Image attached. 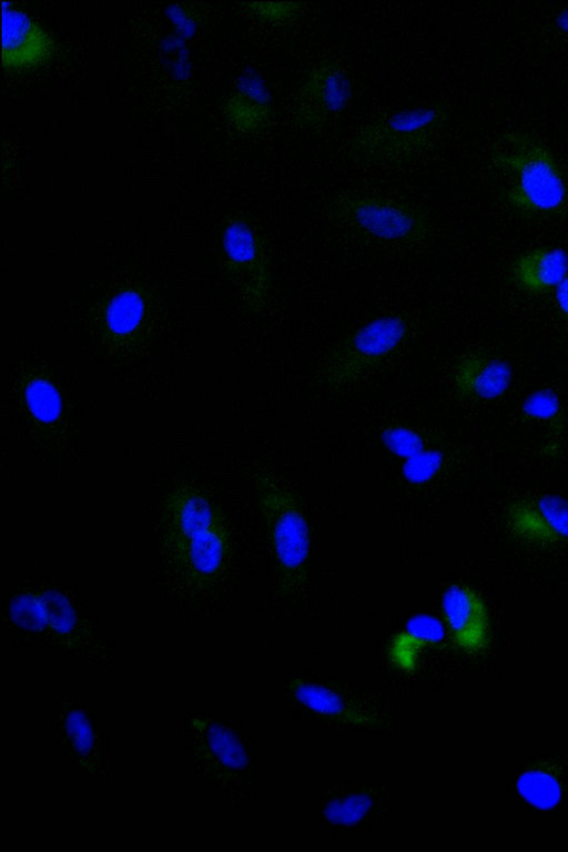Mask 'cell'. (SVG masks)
Returning a JSON list of instances; mask_svg holds the SVG:
<instances>
[{
  "mask_svg": "<svg viewBox=\"0 0 568 852\" xmlns=\"http://www.w3.org/2000/svg\"><path fill=\"white\" fill-rule=\"evenodd\" d=\"M324 216L343 234L393 251L419 247L432 233V222L422 207L366 191L338 192L326 203Z\"/></svg>",
  "mask_w": 568,
  "mask_h": 852,
  "instance_id": "obj_1",
  "label": "cell"
},
{
  "mask_svg": "<svg viewBox=\"0 0 568 852\" xmlns=\"http://www.w3.org/2000/svg\"><path fill=\"white\" fill-rule=\"evenodd\" d=\"M491 161L509 180L504 193L507 205L525 216L560 212L566 205L567 185L552 151L521 131H509L498 141Z\"/></svg>",
  "mask_w": 568,
  "mask_h": 852,
  "instance_id": "obj_2",
  "label": "cell"
},
{
  "mask_svg": "<svg viewBox=\"0 0 568 852\" xmlns=\"http://www.w3.org/2000/svg\"><path fill=\"white\" fill-rule=\"evenodd\" d=\"M447 121V109L438 103L384 114L354 133L346 144V154L359 165H407L436 148Z\"/></svg>",
  "mask_w": 568,
  "mask_h": 852,
  "instance_id": "obj_3",
  "label": "cell"
},
{
  "mask_svg": "<svg viewBox=\"0 0 568 852\" xmlns=\"http://www.w3.org/2000/svg\"><path fill=\"white\" fill-rule=\"evenodd\" d=\"M256 490L281 586L286 591H296L308 576L311 531L307 519L296 496L276 478L260 475Z\"/></svg>",
  "mask_w": 568,
  "mask_h": 852,
  "instance_id": "obj_4",
  "label": "cell"
},
{
  "mask_svg": "<svg viewBox=\"0 0 568 852\" xmlns=\"http://www.w3.org/2000/svg\"><path fill=\"white\" fill-rule=\"evenodd\" d=\"M408 332V321L399 314L368 321L331 351L318 371L317 382L329 389L361 382L402 347Z\"/></svg>",
  "mask_w": 568,
  "mask_h": 852,
  "instance_id": "obj_5",
  "label": "cell"
},
{
  "mask_svg": "<svg viewBox=\"0 0 568 852\" xmlns=\"http://www.w3.org/2000/svg\"><path fill=\"white\" fill-rule=\"evenodd\" d=\"M353 87L344 65L327 58L313 64L303 77L292 105V123L317 132L329 126L349 105Z\"/></svg>",
  "mask_w": 568,
  "mask_h": 852,
  "instance_id": "obj_6",
  "label": "cell"
},
{
  "mask_svg": "<svg viewBox=\"0 0 568 852\" xmlns=\"http://www.w3.org/2000/svg\"><path fill=\"white\" fill-rule=\"evenodd\" d=\"M230 272L252 313L266 311L271 301L272 275L266 245L245 220L231 221L223 237Z\"/></svg>",
  "mask_w": 568,
  "mask_h": 852,
  "instance_id": "obj_7",
  "label": "cell"
},
{
  "mask_svg": "<svg viewBox=\"0 0 568 852\" xmlns=\"http://www.w3.org/2000/svg\"><path fill=\"white\" fill-rule=\"evenodd\" d=\"M505 521L510 534L528 545L568 542V499L557 494L517 499L508 505Z\"/></svg>",
  "mask_w": 568,
  "mask_h": 852,
  "instance_id": "obj_8",
  "label": "cell"
},
{
  "mask_svg": "<svg viewBox=\"0 0 568 852\" xmlns=\"http://www.w3.org/2000/svg\"><path fill=\"white\" fill-rule=\"evenodd\" d=\"M442 612L457 648L469 655L488 648L490 617L477 590L464 584L448 586L442 596Z\"/></svg>",
  "mask_w": 568,
  "mask_h": 852,
  "instance_id": "obj_9",
  "label": "cell"
},
{
  "mask_svg": "<svg viewBox=\"0 0 568 852\" xmlns=\"http://www.w3.org/2000/svg\"><path fill=\"white\" fill-rule=\"evenodd\" d=\"M54 52L50 33L22 10L2 2V64L28 68L47 61Z\"/></svg>",
  "mask_w": 568,
  "mask_h": 852,
  "instance_id": "obj_10",
  "label": "cell"
},
{
  "mask_svg": "<svg viewBox=\"0 0 568 852\" xmlns=\"http://www.w3.org/2000/svg\"><path fill=\"white\" fill-rule=\"evenodd\" d=\"M513 381V369L504 358L485 351L462 355L452 371L453 388L459 397L493 400L501 397Z\"/></svg>",
  "mask_w": 568,
  "mask_h": 852,
  "instance_id": "obj_11",
  "label": "cell"
},
{
  "mask_svg": "<svg viewBox=\"0 0 568 852\" xmlns=\"http://www.w3.org/2000/svg\"><path fill=\"white\" fill-rule=\"evenodd\" d=\"M224 114L239 133L253 135L265 131L273 121L272 95L262 77L254 72L243 73L227 98Z\"/></svg>",
  "mask_w": 568,
  "mask_h": 852,
  "instance_id": "obj_12",
  "label": "cell"
},
{
  "mask_svg": "<svg viewBox=\"0 0 568 852\" xmlns=\"http://www.w3.org/2000/svg\"><path fill=\"white\" fill-rule=\"evenodd\" d=\"M181 572L192 582L203 584L224 567L229 537L222 523L190 539L170 545Z\"/></svg>",
  "mask_w": 568,
  "mask_h": 852,
  "instance_id": "obj_13",
  "label": "cell"
},
{
  "mask_svg": "<svg viewBox=\"0 0 568 852\" xmlns=\"http://www.w3.org/2000/svg\"><path fill=\"white\" fill-rule=\"evenodd\" d=\"M567 275L568 253L561 247H534L519 254L510 266L515 284L529 294L555 290Z\"/></svg>",
  "mask_w": 568,
  "mask_h": 852,
  "instance_id": "obj_14",
  "label": "cell"
},
{
  "mask_svg": "<svg viewBox=\"0 0 568 852\" xmlns=\"http://www.w3.org/2000/svg\"><path fill=\"white\" fill-rule=\"evenodd\" d=\"M169 544L200 535L222 523L210 500L195 488L179 487L166 503Z\"/></svg>",
  "mask_w": 568,
  "mask_h": 852,
  "instance_id": "obj_15",
  "label": "cell"
},
{
  "mask_svg": "<svg viewBox=\"0 0 568 852\" xmlns=\"http://www.w3.org/2000/svg\"><path fill=\"white\" fill-rule=\"evenodd\" d=\"M444 637V627L436 617L417 613L392 637L387 648L388 660L396 669L412 673L418 666L422 652L442 642Z\"/></svg>",
  "mask_w": 568,
  "mask_h": 852,
  "instance_id": "obj_16",
  "label": "cell"
},
{
  "mask_svg": "<svg viewBox=\"0 0 568 852\" xmlns=\"http://www.w3.org/2000/svg\"><path fill=\"white\" fill-rule=\"evenodd\" d=\"M291 689L302 706L325 718L356 726H369L374 721L352 708L338 692L321 683L296 680Z\"/></svg>",
  "mask_w": 568,
  "mask_h": 852,
  "instance_id": "obj_17",
  "label": "cell"
},
{
  "mask_svg": "<svg viewBox=\"0 0 568 852\" xmlns=\"http://www.w3.org/2000/svg\"><path fill=\"white\" fill-rule=\"evenodd\" d=\"M517 789L526 801L538 809H551L561 798L558 778L542 768H532L521 773Z\"/></svg>",
  "mask_w": 568,
  "mask_h": 852,
  "instance_id": "obj_18",
  "label": "cell"
},
{
  "mask_svg": "<svg viewBox=\"0 0 568 852\" xmlns=\"http://www.w3.org/2000/svg\"><path fill=\"white\" fill-rule=\"evenodd\" d=\"M143 315L141 296L133 291H125L115 296L106 310V325L116 336H125L140 324Z\"/></svg>",
  "mask_w": 568,
  "mask_h": 852,
  "instance_id": "obj_19",
  "label": "cell"
},
{
  "mask_svg": "<svg viewBox=\"0 0 568 852\" xmlns=\"http://www.w3.org/2000/svg\"><path fill=\"white\" fill-rule=\"evenodd\" d=\"M523 415L531 420L547 424L552 429L564 426L562 407L558 395L550 388L530 393L521 404Z\"/></svg>",
  "mask_w": 568,
  "mask_h": 852,
  "instance_id": "obj_20",
  "label": "cell"
},
{
  "mask_svg": "<svg viewBox=\"0 0 568 852\" xmlns=\"http://www.w3.org/2000/svg\"><path fill=\"white\" fill-rule=\"evenodd\" d=\"M302 2L293 1H254L245 2V10L258 22L267 27H287L295 23L303 13Z\"/></svg>",
  "mask_w": 568,
  "mask_h": 852,
  "instance_id": "obj_21",
  "label": "cell"
},
{
  "mask_svg": "<svg viewBox=\"0 0 568 852\" xmlns=\"http://www.w3.org/2000/svg\"><path fill=\"white\" fill-rule=\"evenodd\" d=\"M373 799L367 793H353L331 800L324 810L325 818L334 824L351 826L361 822L372 810Z\"/></svg>",
  "mask_w": 568,
  "mask_h": 852,
  "instance_id": "obj_22",
  "label": "cell"
},
{
  "mask_svg": "<svg viewBox=\"0 0 568 852\" xmlns=\"http://www.w3.org/2000/svg\"><path fill=\"white\" fill-rule=\"evenodd\" d=\"M26 397L28 407L37 419L51 423L60 415V396L49 382L43 379L31 382L27 386Z\"/></svg>",
  "mask_w": 568,
  "mask_h": 852,
  "instance_id": "obj_23",
  "label": "cell"
},
{
  "mask_svg": "<svg viewBox=\"0 0 568 852\" xmlns=\"http://www.w3.org/2000/svg\"><path fill=\"white\" fill-rule=\"evenodd\" d=\"M11 615L19 626L29 630H40L48 623L41 598L32 595L17 597L11 606Z\"/></svg>",
  "mask_w": 568,
  "mask_h": 852,
  "instance_id": "obj_24",
  "label": "cell"
},
{
  "mask_svg": "<svg viewBox=\"0 0 568 852\" xmlns=\"http://www.w3.org/2000/svg\"><path fill=\"white\" fill-rule=\"evenodd\" d=\"M40 598L48 623L58 632H69L74 626L75 617L67 598L55 591H47Z\"/></svg>",
  "mask_w": 568,
  "mask_h": 852,
  "instance_id": "obj_25",
  "label": "cell"
},
{
  "mask_svg": "<svg viewBox=\"0 0 568 852\" xmlns=\"http://www.w3.org/2000/svg\"><path fill=\"white\" fill-rule=\"evenodd\" d=\"M215 751L222 762L239 769L246 764V753L234 736L222 730H215Z\"/></svg>",
  "mask_w": 568,
  "mask_h": 852,
  "instance_id": "obj_26",
  "label": "cell"
},
{
  "mask_svg": "<svg viewBox=\"0 0 568 852\" xmlns=\"http://www.w3.org/2000/svg\"><path fill=\"white\" fill-rule=\"evenodd\" d=\"M68 734L72 740L73 747L79 752H88L92 746V733L85 718L74 711L67 718Z\"/></svg>",
  "mask_w": 568,
  "mask_h": 852,
  "instance_id": "obj_27",
  "label": "cell"
},
{
  "mask_svg": "<svg viewBox=\"0 0 568 852\" xmlns=\"http://www.w3.org/2000/svg\"><path fill=\"white\" fill-rule=\"evenodd\" d=\"M555 302L560 313L568 318V275L555 288Z\"/></svg>",
  "mask_w": 568,
  "mask_h": 852,
  "instance_id": "obj_28",
  "label": "cell"
},
{
  "mask_svg": "<svg viewBox=\"0 0 568 852\" xmlns=\"http://www.w3.org/2000/svg\"><path fill=\"white\" fill-rule=\"evenodd\" d=\"M555 24L561 33L568 36V7L556 16Z\"/></svg>",
  "mask_w": 568,
  "mask_h": 852,
  "instance_id": "obj_29",
  "label": "cell"
}]
</instances>
